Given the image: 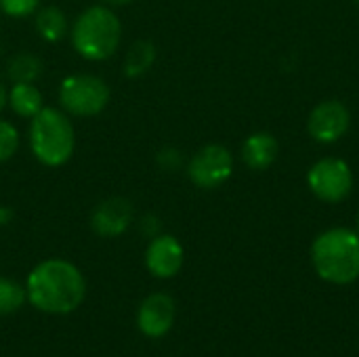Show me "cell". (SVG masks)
Listing matches in <instances>:
<instances>
[{
    "instance_id": "1",
    "label": "cell",
    "mask_w": 359,
    "mask_h": 357,
    "mask_svg": "<svg viewBox=\"0 0 359 357\" xmlns=\"http://www.w3.org/2000/svg\"><path fill=\"white\" fill-rule=\"evenodd\" d=\"M27 301L44 314H72L86 297V280L80 269L65 259L38 263L25 282Z\"/></svg>"
},
{
    "instance_id": "2",
    "label": "cell",
    "mask_w": 359,
    "mask_h": 357,
    "mask_svg": "<svg viewBox=\"0 0 359 357\" xmlns=\"http://www.w3.org/2000/svg\"><path fill=\"white\" fill-rule=\"evenodd\" d=\"M311 263L318 276L330 284H351L359 278V234L332 227L320 234L311 246Z\"/></svg>"
},
{
    "instance_id": "3",
    "label": "cell",
    "mask_w": 359,
    "mask_h": 357,
    "mask_svg": "<svg viewBox=\"0 0 359 357\" xmlns=\"http://www.w3.org/2000/svg\"><path fill=\"white\" fill-rule=\"evenodd\" d=\"M122 40L118 15L101 4L88 6L72 25V46L86 61H105L116 55Z\"/></svg>"
},
{
    "instance_id": "4",
    "label": "cell",
    "mask_w": 359,
    "mask_h": 357,
    "mask_svg": "<svg viewBox=\"0 0 359 357\" xmlns=\"http://www.w3.org/2000/svg\"><path fill=\"white\" fill-rule=\"evenodd\" d=\"M29 147L42 166L67 164L76 149V130L67 114L57 107H42L29 124Z\"/></svg>"
},
{
    "instance_id": "5",
    "label": "cell",
    "mask_w": 359,
    "mask_h": 357,
    "mask_svg": "<svg viewBox=\"0 0 359 357\" xmlns=\"http://www.w3.org/2000/svg\"><path fill=\"white\" fill-rule=\"evenodd\" d=\"M109 86L105 80L93 74H72L61 80L59 103L61 107L78 118H93L101 114L109 103Z\"/></svg>"
},
{
    "instance_id": "6",
    "label": "cell",
    "mask_w": 359,
    "mask_h": 357,
    "mask_svg": "<svg viewBox=\"0 0 359 357\" xmlns=\"http://www.w3.org/2000/svg\"><path fill=\"white\" fill-rule=\"evenodd\" d=\"M307 185L322 202H343L353 191L351 166L341 158H322L307 170Z\"/></svg>"
},
{
    "instance_id": "7",
    "label": "cell",
    "mask_w": 359,
    "mask_h": 357,
    "mask_svg": "<svg viewBox=\"0 0 359 357\" xmlns=\"http://www.w3.org/2000/svg\"><path fill=\"white\" fill-rule=\"evenodd\" d=\"M231 175L233 156L225 145L219 143H208L200 147L187 164V177L200 189H217L225 185Z\"/></svg>"
},
{
    "instance_id": "8",
    "label": "cell",
    "mask_w": 359,
    "mask_h": 357,
    "mask_svg": "<svg viewBox=\"0 0 359 357\" xmlns=\"http://www.w3.org/2000/svg\"><path fill=\"white\" fill-rule=\"evenodd\" d=\"M351 126V112L339 99H326L318 103L307 118V133L313 141L332 145L341 141Z\"/></svg>"
},
{
    "instance_id": "9",
    "label": "cell",
    "mask_w": 359,
    "mask_h": 357,
    "mask_svg": "<svg viewBox=\"0 0 359 357\" xmlns=\"http://www.w3.org/2000/svg\"><path fill=\"white\" fill-rule=\"evenodd\" d=\"M135 219V208L130 200L114 196L99 202L90 215V227L101 238H118L122 236Z\"/></svg>"
},
{
    "instance_id": "10",
    "label": "cell",
    "mask_w": 359,
    "mask_h": 357,
    "mask_svg": "<svg viewBox=\"0 0 359 357\" xmlns=\"http://www.w3.org/2000/svg\"><path fill=\"white\" fill-rule=\"evenodd\" d=\"M183 261H185V250L181 242L168 234L156 236L145 250V265L149 274L160 280H168L177 276L183 267Z\"/></svg>"
},
{
    "instance_id": "11",
    "label": "cell",
    "mask_w": 359,
    "mask_h": 357,
    "mask_svg": "<svg viewBox=\"0 0 359 357\" xmlns=\"http://www.w3.org/2000/svg\"><path fill=\"white\" fill-rule=\"evenodd\" d=\"M175 314L177 307L172 297L166 292H154L139 307V316H137L139 330L149 339H160L168 335V330L172 328Z\"/></svg>"
},
{
    "instance_id": "12",
    "label": "cell",
    "mask_w": 359,
    "mask_h": 357,
    "mask_svg": "<svg viewBox=\"0 0 359 357\" xmlns=\"http://www.w3.org/2000/svg\"><path fill=\"white\" fill-rule=\"evenodd\" d=\"M278 151H280V143L271 133H267V130L252 133L242 143V162L250 170L261 173V170H267L276 162Z\"/></svg>"
},
{
    "instance_id": "13",
    "label": "cell",
    "mask_w": 359,
    "mask_h": 357,
    "mask_svg": "<svg viewBox=\"0 0 359 357\" xmlns=\"http://www.w3.org/2000/svg\"><path fill=\"white\" fill-rule=\"evenodd\" d=\"M42 93L34 86V82H13L8 90V107L21 116L32 120L44 105H42Z\"/></svg>"
},
{
    "instance_id": "14",
    "label": "cell",
    "mask_w": 359,
    "mask_h": 357,
    "mask_svg": "<svg viewBox=\"0 0 359 357\" xmlns=\"http://www.w3.org/2000/svg\"><path fill=\"white\" fill-rule=\"evenodd\" d=\"M36 32L44 42H61L67 34V17L59 6H44L36 13Z\"/></svg>"
},
{
    "instance_id": "15",
    "label": "cell",
    "mask_w": 359,
    "mask_h": 357,
    "mask_svg": "<svg viewBox=\"0 0 359 357\" xmlns=\"http://www.w3.org/2000/svg\"><path fill=\"white\" fill-rule=\"evenodd\" d=\"M154 61H156L154 42L137 40L124 57V76L126 78H139L154 65Z\"/></svg>"
},
{
    "instance_id": "16",
    "label": "cell",
    "mask_w": 359,
    "mask_h": 357,
    "mask_svg": "<svg viewBox=\"0 0 359 357\" xmlns=\"http://www.w3.org/2000/svg\"><path fill=\"white\" fill-rule=\"evenodd\" d=\"M6 74L13 82H34L42 74V61L32 53H17L11 57Z\"/></svg>"
},
{
    "instance_id": "17",
    "label": "cell",
    "mask_w": 359,
    "mask_h": 357,
    "mask_svg": "<svg viewBox=\"0 0 359 357\" xmlns=\"http://www.w3.org/2000/svg\"><path fill=\"white\" fill-rule=\"evenodd\" d=\"M27 301L25 288L11 278H0V316H11Z\"/></svg>"
},
{
    "instance_id": "18",
    "label": "cell",
    "mask_w": 359,
    "mask_h": 357,
    "mask_svg": "<svg viewBox=\"0 0 359 357\" xmlns=\"http://www.w3.org/2000/svg\"><path fill=\"white\" fill-rule=\"evenodd\" d=\"M19 147V130L13 122L0 120V164L11 160Z\"/></svg>"
},
{
    "instance_id": "19",
    "label": "cell",
    "mask_w": 359,
    "mask_h": 357,
    "mask_svg": "<svg viewBox=\"0 0 359 357\" xmlns=\"http://www.w3.org/2000/svg\"><path fill=\"white\" fill-rule=\"evenodd\" d=\"M40 6V0H0V11L8 17H29Z\"/></svg>"
},
{
    "instance_id": "20",
    "label": "cell",
    "mask_w": 359,
    "mask_h": 357,
    "mask_svg": "<svg viewBox=\"0 0 359 357\" xmlns=\"http://www.w3.org/2000/svg\"><path fill=\"white\" fill-rule=\"evenodd\" d=\"M158 162H160L162 168L175 170V168L181 164V154H179L177 149H172V147H166V149H162V151L158 154Z\"/></svg>"
},
{
    "instance_id": "21",
    "label": "cell",
    "mask_w": 359,
    "mask_h": 357,
    "mask_svg": "<svg viewBox=\"0 0 359 357\" xmlns=\"http://www.w3.org/2000/svg\"><path fill=\"white\" fill-rule=\"evenodd\" d=\"M158 219L156 217H145V221H143V231L147 234V236H154L156 238V234H158Z\"/></svg>"
},
{
    "instance_id": "22",
    "label": "cell",
    "mask_w": 359,
    "mask_h": 357,
    "mask_svg": "<svg viewBox=\"0 0 359 357\" xmlns=\"http://www.w3.org/2000/svg\"><path fill=\"white\" fill-rule=\"evenodd\" d=\"M13 219V210L8 206H0V225H6Z\"/></svg>"
},
{
    "instance_id": "23",
    "label": "cell",
    "mask_w": 359,
    "mask_h": 357,
    "mask_svg": "<svg viewBox=\"0 0 359 357\" xmlns=\"http://www.w3.org/2000/svg\"><path fill=\"white\" fill-rule=\"evenodd\" d=\"M6 103H8V90H6L4 84L0 82V112L6 107Z\"/></svg>"
},
{
    "instance_id": "24",
    "label": "cell",
    "mask_w": 359,
    "mask_h": 357,
    "mask_svg": "<svg viewBox=\"0 0 359 357\" xmlns=\"http://www.w3.org/2000/svg\"><path fill=\"white\" fill-rule=\"evenodd\" d=\"M103 2H109V4H128L133 0H103Z\"/></svg>"
},
{
    "instance_id": "25",
    "label": "cell",
    "mask_w": 359,
    "mask_h": 357,
    "mask_svg": "<svg viewBox=\"0 0 359 357\" xmlns=\"http://www.w3.org/2000/svg\"><path fill=\"white\" fill-rule=\"evenodd\" d=\"M358 234H359V213H358Z\"/></svg>"
}]
</instances>
